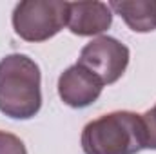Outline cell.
<instances>
[{
    "instance_id": "6da1fadb",
    "label": "cell",
    "mask_w": 156,
    "mask_h": 154,
    "mask_svg": "<svg viewBox=\"0 0 156 154\" xmlns=\"http://www.w3.org/2000/svg\"><path fill=\"white\" fill-rule=\"evenodd\" d=\"M40 67L27 54L13 53L0 60V113L29 120L42 107Z\"/></svg>"
},
{
    "instance_id": "7a4b0ae2",
    "label": "cell",
    "mask_w": 156,
    "mask_h": 154,
    "mask_svg": "<svg viewBox=\"0 0 156 154\" xmlns=\"http://www.w3.org/2000/svg\"><path fill=\"white\" fill-rule=\"evenodd\" d=\"M85 154H138L145 149L142 114L115 111L89 121L82 131Z\"/></svg>"
},
{
    "instance_id": "3957f363",
    "label": "cell",
    "mask_w": 156,
    "mask_h": 154,
    "mask_svg": "<svg viewBox=\"0 0 156 154\" xmlns=\"http://www.w3.org/2000/svg\"><path fill=\"white\" fill-rule=\"evenodd\" d=\"M69 2L24 0L13 11V29L26 42H45L67 26Z\"/></svg>"
},
{
    "instance_id": "277c9868",
    "label": "cell",
    "mask_w": 156,
    "mask_h": 154,
    "mask_svg": "<svg viewBox=\"0 0 156 154\" xmlns=\"http://www.w3.org/2000/svg\"><path fill=\"white\" fill-rule=\"evenodd\" d=\"M78 64L96 75L104 85H111L129 65V47L113 37H98L82 47Z\"/></svg>"
},
{
    "instance_id": "5b68a950",
    "label": "cell",
    "mask_w": 156,
    "mask_h": 154,
    "mask_svg": "<svg viewBox=\"0 0 156 154\" xmlns=\"http://www.w3.org/2000/svg\"><path fill=\"white\" fill-rule=\"evenodd\" d=\"M102 89V80L80 64L67 67L58 78V94L62 102L73 109H83L94 103Z\"/></svg>"
},
{
    "instance_id": "8992f818",
    "label": "cell",
    "mask_w": 156,
    "mask_h": 154,
    "mask_svg": "<svg viewBox=\"0 0 156 154\" xmlns=\"http://www.w3.org/2000/svg\"><path fill=\"white\" fill-rule=\"evenodd\" d=\"M113 24V11L104 2H69L67 27L73 35L93 37L107 31Z\"/></svg>"
},
{
    "instance_id": "52a82bcc",
    "label": "cell",
    "mask_w": 156,
    "mask_h": 154,
    "mask_svg": "<svg viewBox=\"0 0 156 154\" xmlns=\"http://www.w3.org/2000/svg\"><path fill=\"white\" fill-rule=\"evenodd\" d=\"M109 7L134 33H151L156 29V0H113Z\"/></svg>"
},
{
    "instance_id": "ba28073f",
    "label": "cell",
    "mask_w": 156,
    "mask_h": 154,
    "mask_svg": "<svg viewBox=\"0 0 156 154\" xmlns=\"http://www.w3.org/2000/svg\"><path fill=\"white\" fill-rule=\"evenodd\" d=\"M0 154H27V149L18 136L0 131Z\"/></svg>"
},
{
    "instance_id": "9c48e42d",
    "label": "cell",
    "mask_w": 156,
    "mask_h": 154,
    "mask_svg": "<svg viewBox=\"0 0 156 154\" xmlns=\"http://www.w3.org/2000/svg\"><path fill=\"white\" fill-rule=\"evenodd\" d=\"M144 131H145V149L156 151V105L142 114Z\"/></svg>"
}]
</instances>
